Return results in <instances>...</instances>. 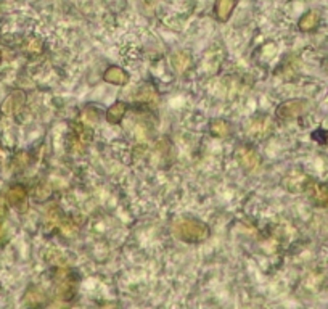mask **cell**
<instances>
[{
	"label": "cell",
	"mask_w": 328,
	"mask_h": 309,
	"mask_svg": "<svg viewBox=\"0 0 328 309\" xmlns=\"http://www.w3.org/2000/svg\"><path fill=\"white\" fill-rule=\"evenodd\" d=\"M5 214H7V208H5V204H4V201H2V200H0V219H2Z\"/></svg>",
	"instance_id": "obj_14"
},
{
	"label": "cell",
	"mask_w": 328,
	"mask_h": 309,
	"mask_svg": "<svg viewBox=\"0 0 328 309\" xmlns=\"http://www.w3.org/2000/svg\"><path fill=\"white\" fill-rule=\"evenodd\" d=\"M307 110V101L306 100H290L285 101L277 108V116L288 119V118H298L299 115Z\"/></svg>",
	"instance_id": "obj_2"
},
{
	"label": "cell",
	"mask_w": 328,
	"mask_h": 309,
	"mask_svg": "<svg viewBox=\"0 0 328 309\" xmlns=\"http://www.w3.org/2000/svg\"><path fill=\"white\" fill-rule=\"evenodd\" d=\"M211 134L214 137H225L229 134V124L224 119H216L211 122Z\"/></svg>",
	"instance_id": "obj_13"
},
{
	"label": "cell",
	"mask_w": 328,
	"mask_h": 309,
	"mask_svg": "<svg viewBox=\"0 0 328 309\" xmlns=\"http://www.w3.org/2000/svg\"><path fill=\"white\" fill-rule=\"evenodd\" d=\"M24 50H26V54H29V55H40V54H42V50H44L42 39H37V37L26 39Z\"/></svg>",
	"instance_id": "obj_11"
},
{
	"label": "cell",
	"mask_w": 328,
	"mask_h": 309,
	"mask_svg": "<svg viewBox=\"0 0 328 309\" xmlns=\"http://www.w3.org/2000/svg\"><path fill=\"white\" fill-rule=\"evenodd\" d=\"M103 79L115 86H126L129 82V74L119 66H110L103 73Z\"/></svg>",
	"instance_id": "obj_6"
},
{
	"label": "cell",
	"mask_w": 328,
	"mask_h": 309,
	"mask_svg": "<svg viewBox=\"0 0 328 309\" xmlns=\"http://www.w3.org/2000/svg\"><path fill=\"white\" fill-rule=\"evenodd\" d=\"M87 129L84 126H80V124H76L73 127V142H71V143H73V150L77 151V153L84 151L86 147H87V143L92 139V132L87 134Z\"/></svg>",
	"instance_id": "obj_4"
},
{
	"label": "cell",
	"mask_w": 328,
	"mask_h": 309,
	"mask_svg": "<svg viewBox=\"0 0 328 309\" xmlns=\"http://www.w3.org/2000/svg\"><path fill=\"white\" fill-rule=\"evenodd\" d=\"M2 240H4V229L0 227V243H2Z\"/></svg>",
	"instance_id": "obj_15"
},
{
	"label": "cell",
	"mask_w": 328,
	"mask_h": 309,
	"mask_svg": "<svg viewBox=\"0 0 328 309\" xmlns=\"http://www.w3.org/2000/svg\"><path fill=\"white\" fill-rule=\"evenodd\" d=\"M307 190H309V195H311V198L315 204L328 206V187L326 185L317 184V182H309Z\"/></svg>",
	"instance_id": "obj_5"
},
{
	"label": "cell",
	"mask_w": 328,
	"mask_h": 309,
	"mask_svg": "<svg viewBox=\"0 0 328 309\" xmlns=\"http://www.w3.org/2000/svg\"><path fill=\"white\" fill-rule=\"evenodd\" d=\"M26 198H28V193L26 189L21 187V185H15L8 190L7 193V201L10 206H15V208H21V206L26 204Z\"/></svg>",
	"instance_id": "obj_8"
},
{
	"label": "cell",
	"mask_w": 328,
	"mask_h": 309,
	"mask_svg": "<svg viewBox=\"0 0 328 309\" xmlns=\"http://www.w3.org/2000/svg\"><path fill=\"white\" fill-rule=\"evenodd\" d=\"M237 160L238 163L241 164V166L244 169H256L259 166V163H261V158H259V154L256 153L253 148H248V147H243L237 151Z\"/></svg>",
	"instance_id": "obj_3"
},
{
	"label": "cell",
	"mask_w": 328,
	"mask_h": 309,
	"mask_svg": "<svg viewBox=\"0 0 328 309\" xmlns=\"http://www.w3.org/2000/svg\"><path fill=\"white\" fill-rule=\"evenodd\" d=\"M317 23H319V15H317L315 12H309L299 19V29L301 31H312L317 26Z\"/></svg>",
	"instance_id": "obj_12"
},
{
	"label": "cell",
	"mask_w": 328,
	"mask_h": 309,
	"mask_svg": "<svg viewBox=\"0 0 328 309\" xmlns=\"http://www.w3.org/2000/svg\"><path fill=\"white\" fill-rule=\"evenodd\" d=\"M127 111V105L124 101H116L115 105H111L106 111V121L110 124H119L122 121V118L126 116Z\"/></svg>",
	"instance_id": "obj_9"
},
{
	"label": "cell",
	"mask_w": 328,
	"mask_h": 309,
	"mask_svg": "<svg viewBox=\"0 0 328 309\" xmlns=\"http://www.w3.org/2000/svg\"><path fill=\"white\" fill-rule=\"evenodd\" d=\"M174 232L185 243H201L209 237V227L198 219H179L174 225Z\"/></svg>",
	"instance_id": "obj_1"
},
{
	"label": "cell",
	"mask_w": 328,
	"mask_h": 309,
	"mask_svg": "<svg viewBox=\"0 0 328 309\" xmlns=\"http://www.w3.org/2000/svg\"><path fill=\"white\" fill-rule=\"evenodd\" d=\"M190 63H192V57L187 54V52H179V54L172 57V65L179 73H183V71L190 66Z\"/></svg>",
	"instance_id": "obj_10"
},
{
	"label": "cell",
	"mask_w": 328,
	"mask_h": 309,
	"mask_svg": "<svg viewBox=\"0 0 328 309\" xmlns=\"http://www.w3.org/2000/svg\"><path fill=\"white\" fill-rule=\"evenodd\" d=\"M235 5H237V0H216V5H214V16H216L221 23H225L230 18Z\"/></svg>",
	"instance_id": "obj_7"
}]
</instances>
